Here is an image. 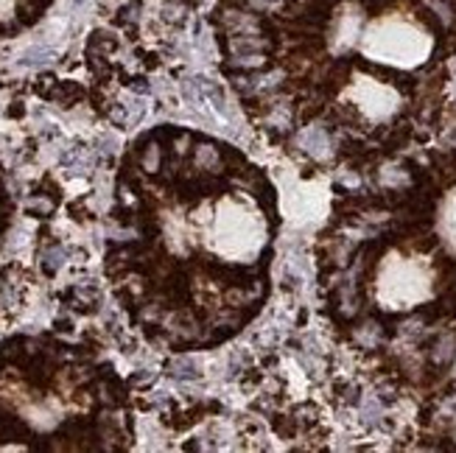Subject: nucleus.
Returning <instances> with one entry per match:
<instances>
[]
</instances>
